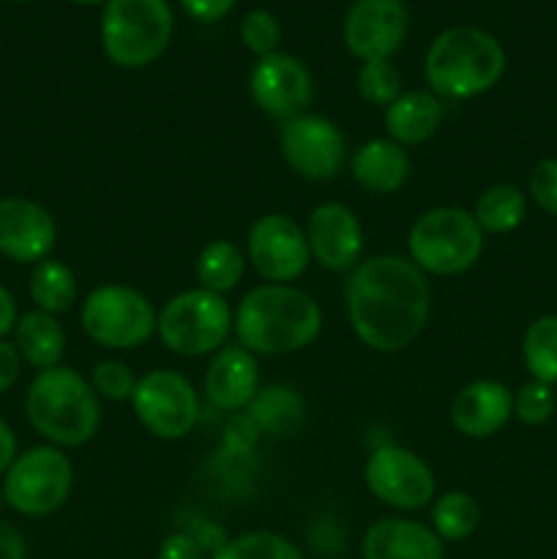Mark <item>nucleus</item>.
<instances>
[{
    "label": "nucleus",
    "instance_id": "f257e3e1",
    "mask_svg": "<svg viewBox=\"0 0 557 559\" xmlns=\"http://www.w3.org/2000/svg\"><path fill=\"white\" fill-rule=\"evenodd\" d=\"M355 336L375 353H402L424 331L431 311L426 273L410 257L377 254L358 262L344 289Z\"/></svg>",
    "mask_w": 557,
    "mask_h": 559
},
{
    "label": "nucleus",
    "instance_id": "f03ea898",
    "mask_svg": "<svg viewBox=\"0 0 557 559\" xmlns=\"http://www.w3.org/2000/svg\"><path fill=\"white\" fill-rule=\"evenodd\" d=\"M233 331L251 355H289L322 331V309L293 284H260L240 298Z\"/></svg>",
    "mask_w": 557,
    "mask_h": 559
},
{
    "label": "nucleus",
    "instance_id": "7ed1b4c3",
    "mask_svg": "<svg viewBox=\"0 0 557 559\" xmlns=\"http://www.w3.org/2000/svg\"><path fill=\"white\" fill-rule=\"evenodd\" d=\"M25 413L47 445L80 448L98 435L102 399L80 371L55 366L33 377L25 396Z\"/></svg>",
    "mask_w": 557,
    "mask_h": 559
},
{
    "label": "nucleus",
    "instance_id": "20e7f679",
    "mask_svg": "<svg viewBox=\"0 0 557 559\" xmlns=\"http://www.w3.org/2000/svg\"><path fill=\"white\" fill-rule=\"evenodd\" d=\"M506 71V49L491 33L473 25L442 31L429 44L424 76L437 98L464 102L491 91Z\"/></svg>",
    "mask_w": 557,
    "mask_h": 559
},
{
    "label": "nucleus",
    "instance_id": "39448f33",
    "mask_svg": "<svg viewBox=\"0 0 557 559\" xmlns=\"http://www.w3.org/2000/svg\"><path fill=\"white\" fill-rule=\"evenodd\" d=\"M167 0H107L102 11V49L120 69H145L173 41Z\"/></svg>",
    "mask_w": 557,
    "mask_h": 559
},
{
    "label": "nucleus",
    "instance_id": "423d86ee",
    "mask_svg": "<svg viewBox=\"0 0 557 559\" xmlns=\"http://www.w3.org/2000/svg\"><path fill=\"white\" fill-rule=\"evenodd\" d=\"M410 262L431 276H459L481 260L484 229L464 207L442 205L415 218L407 235Z\"/></svg>",
    "mask_w": 557,
    "mask_h": 559
},
{
    "label": "nucleus",
    "instance_id": "0eeeda50",
    "mask_svg": "<svg viewBox=\"0 0 557 559\" xmlns=\"http://www.w3.org/2000/svg\"><path fill=\"white\" fill-rule=\"evenodd\" d=\"M235 311L224 295L211 289H186L158 311L156 333L164 347L183 358L218 353L233 333Z\"/></svg>",
    "mask_w": 557,
    "mask_h": 559
},
{
    "label": "nucleus",
    "instance_id": "6e6552de",
    "mask_svg": "<svg viewBox=\"0 0 557 559\" xmlns=\"http://www.w3.org/2000/svg\"><path fill=\"white\" fill-rule=\"evenodd\" d=\"M74 486V467L63 448L36 445L20 453L3 475V502L20 516H52L66 506Z\"/></svg>",
    "mask_w": 557,
    "mask_h": 559
},
{
    "label": "nucleus",
    "instance_id": "1a4fd4ad",
    "mask_svg": "<svg viewBox=\"0 0 557 559\" xmlns=\"http://www.w3.org/2000/svg\"><path fill=\"white\" fill-rule=\"evenodd\" d=\"M158 311L126 284H104L82 300L80 322L87 338L107 349H137L156 333Z\"/></svg>",
    "mask_w": 557,
    "mask_h": 559
},
{
    "label": "nucleus",
    "instance_id": "9d476101",
    "mask_svg": "<svg viewBox=\"0 0 557 559\" xmlns=\"http://www.w3.org/2000/svg\"><path fill=\"white\" fill-rule=\"evenodd\" d=\"M131 407L137 420L158 440H183L200 415L194 385L175 369H153L142 374Z\"/></svg>",
    "mask_w": 557,
    "mask_h": 559
},
{
    "label": "nucleus",
    "instance_id": "9b49d317",
    "mask_svg": "<svg viewBox=\"0 0 557 559\" xmlns=\"http://www.w3.org/2000/svg\"><path fill=\"white\" fill-rule=\"evenodd\" d=\"M282 156L300 178L325 183L342 173L347 162V140L325 115L304 112L284 120L278 129Z\"/></svg>",
    "mask_w": 557,
    "mask_h": 559
},
{
    "label": "nucleus",
    "instance_id": "f8f14e48",
    "mask_svg": "<svg viewBox=\"0 0 557 559\" xmlns=\"http://www.w3.org/2000/svg\"><path fill=\"white\" fill-rule=\"evenodd\" d=\"M366 489L382 506L399 511H420L431 506L437 491L435 473L418 453L402 445H382L369 456L364 469Z\"/></svg>",
    "mask_w": 557,
    "mask_h": 559
},
{
    "label": "nucleus",
    "instance_id": "ddd939ff",
    "mask_svg": "<svg viewBox=\"0 0 557 559\" xmlns=\"http://www.w3.org/2000/svg\"><path fill=\"white\" fill-rule=\"evenodd\" d=\"M246 260L268 284H289L309 267L306 229L284 213L260 216L246 238Z\"/></svg>",
    "mask_w": 557,
    "mask_h": 559
},
{
    "label": "nucleus",
    "instance_id": "4468645a",
    "mask_svg": "<svg viewBox=\"0 0 557 559\" xmlns=\"http://www.w3.org/2000/svg\"><path fill=\"white\" fill-rule=\"evenodd\" d=\"M251 102L276 120L304 115L315 98V80L298 58L287 52H273L260 58L249 74Z\"/></svg>",
    "mask_w": 557,
    "mask_h": 559
},
{
    "label": "nucleus",
    "instance_id": "2eb2a0df",
    "mask_svg": "<svg viewBox=\"0 0 557 559\" xmlns=\"http://www.w3.org/2000/svg\"><path fill=\"white\" fill-rule=\"evenodd\" d=\"M404 0H355L344 16V44L364 63L391 60L407 36Z\"/></svg>",
    "mask_w": 557,
    "mask_h": 559
},
{
    "label": "nucleus",
    "instance_id": "dca6fc26",
    "mask_svg": "<svg viewBox=\"0 0 557 559\" xmlns=\"http://www.w3.org/2000/svg\"><path fill=\"white\" fill-rule=\"evenodd\" d=\"M58 243L55 216L27 197H0V254L20 265L49 260Z\"/></svg>",
    "mask_w": 557,
    "mask_h": 559
},
{
    "label": "nucleus",
    "instance_id": "f3484780",
    "mask_svg": "<svg viewBox=\"0 0 557 559\" xmlns=\"http://www.w3.org/2000/svg\"><path fill=\"white\" fill-rule=\"evenodd\" d=\"M306 240L311 260L333 273L353 271L364 251V229L358 216L342 202H322L311 211Z\"/></svg>",
    "mask_w": 557,
    "mask_h": 559
},
{
    "label": "nucleus",
    "instance_id": "a211bd4d",
    "mask_svg": "<svg viewBox=\"0 0 557 559\" xmlns=\"http://www.w3.org/2000/svg\"><path fill=\"white\" fill-rule=\"evenodd\" d=\"M513 415V393L497 380H473L453 396L451 424L470 440L495 437Z\"/></svg>",
    "mask_w": 557,
    "mask_h": 559
},
{
    "label": "nucleus",
    "instance_id": "6ab92c4d",
    "mask_svg": "<svg viewBox=\"0 0 557 559\" xmlns=\"http://www.w3.org/2000/svg\"><path fill=\"white\" fill-rule=\"evenodd\" d=\"M260 391V366L246 347H222L205 371V396L222 413H240Z\"/></svg>",
    "mask_w": 557,
    "mask_h": 559
},
{
    "label": "nucleus",
    "instance_id": "aec40b11",
    "mask_svg": "<svg viewBox=\"0 0 557 559\" xmlns=\"http://www.w3.org/2000/svg\"><path fill=\"white\" fill-rule=\"evenodd\" d=\"M360 551L364 559H442V540L426 524L388 516L366 530Z\"/></svg>",
    "mask_w": 557,
    "mask_h": 559
},
{
    "label": "nucleus",
    "instance_id": "412c9836",
    "mask_svg": "<svg viewBox=\"0 0 557 559\" xmlns=\"http://www.w3.org/2000/svg\"><path fill=\"white\" fill-rule=\"evenodd\" d=\"M410 153L388 136L364 142L349 158V173L360 189L371 194H393L410 178Z\"/></svg>",
    "mask_w": 557,
    "mask_h": 559
},
{
    "label": "nucleus",
    "instance_id": "4be33fe9",
    "mask_svg": "<svg viewBox=\"0 0 557 559\" xmlns=\"http://www.w3.org/2000/svg\"><path fill=\"white\" fill-rule=\"evenodd\" d=\"M442 123V102L431 91H407L386 107L388 140L402 147L431 140Z\"/></svg>",
    "mask_w": 557,
    "mask_h": 559
},
{
    "label": "nucleus",
    "instance_id": "5701e85b",
    "mask_svg": "<svg viewBox=\"0 0 557 559\" xmlns=\"http://www.w3.org/2000/svg\"><path fill=\"white\" fill-rule=\"evenodd\" d=\"M14 347L33 369L44 371L60 366V358L66 353V333L58 317L38 309L22 314L14 328Z\"/></svg>",
    "mask_w": 557,
    "mask_h": 559
},
{
    "label": "nucleus",
    "instance_id": "b1692460",
    "mask_svg": "<svg viewBox=\"0 0 557 559\" xmlns=\"http://www.w3.org/2000/svg\"><path fill=\"white\" fill-rule=\"evenodd\" d=\"M473 216L478 227L484 229V235H508L528 216V197L511 183L489 186L475 202Z\"/></svg>",
    "mask_w": 557,
    "mask_h": 559
},
{
    "label": "nucleus",
    "instance_id": "393cba45",
    "mask_svg": "<svg viewBox=\"0 0 557 559\" xmlns=\"http://www.w3.org/2000/svg\"><path fill=\"white\" fill-rule=\"evenodd\" d=\"M246 271V257L233 240H211L205 249L200 251L194 262L197 282L202 289H211L216 295H227L229 289H235L244 278Z\"/></svg>",
    "mask_w": 557,
    "mask_h": 559
},
{
    "label": "nucleus",
    "instance_id": "a878e982",
    "mask_svg": "<svg viewBox=\"0 0 557 559\" xmlns=\"http://www.w3.org/2000/svg\"><path fill=\"white\" fill-rule=\"evenodd\" d=\"M31 298L38 311L58 317L76 304V276L66 262L42 260L31 273Z\"/></svg>",
    "mask_w": 557,
    "mask_h": 559
},
{
    "label": "nucleus",
    "instance_id": "bb28decb",
    "mask_svg": "<svg viewBox=\"0 0 557 559\" xmlns=\"http://www.w3.org/2000/svg\"><path fill=\"white\" fill-rule=\"evenodd\" d=\"M249 418L254 420L257 429L271 431V435H289L304 418V402L287 385L260 388L249 404Z\"/></svg>",
    "mask_w": 557,
    "mask_h": 559
},
{
    "label": "nucleus",
    "instance_id": "cd10ccee",
    "mask_svg": "<svg viewBox=\"0 0 557 559\" xmlns=\"http://www.w3.org/2000/svg\"><path fill=\"white\" fill-rule=\"evenodd\" d=\"M478 522L481 508L467 491H446L431 506V530L437 533V538L448 540V544L467 540L478 530Z\"/></svg>",
    "mask_w": 557,
    "mask_h": 559
},
{
    "label": "nucleus",
    "instance_id": "c85d7f7f",
    "mask_svg": "<svg viewBox=\"0 0 557 559\" xmlns=\"http://www.w3.org/2000/svg\"><path fill=\"white\" fill-rule=\"evenodd\" d=\"M522 358L530 377L557 385V314H544L530 322L522 342Z\"/></svg>",
    "mask_w": 557,
    "mask_h": 559
},
{
    "label": "nucleus",
    "instance_id": "c756f323",
    "mask_svg": "<svg viewBox=\"0 0 557 559\" xmlns=\"http://www.w3.org/2000/svg\"><path fill=\"white\" fill-rule=\"evenodd\" d=\"M211 559H306L298 546L271 530L244 533L227 540Z\"/></svg>",
    "mask_w": 557,
    "mask_h": 559
},
{
    "label": "nucleus",
    "instance_id": "7c9ffc66",
    "mask_svg": "<svg viewBox=\"0 0 557 559\" xmlns=\"http://www.w3.org/2000/svg\"><path fill=\"white\" fill-rule=\"evenodd\" d=\"M358 96L375 107H391L402 96V74L391 60H371L358 71Z\"/></svg>",
    "mask_w": 557,
    "mask_h": 559
},
{
    "label": "nucleus",
    "instance_id": "2f4dec72",
    "mask_svg": "<svg viewBox=\"0 0 557 559\" xmlns=\"http://www.w3.org/2000/svg\"><path fill=\"white\" fill-rule=\"evenodd\" d=\"M240 41H244V47L251 55H257V60L268 58V55L278 52V44H282V22L268 9L249 11L240 20Z\"/></svg>",
    "mask_w": 557,
    "mask_h": 559
},
{
    "label": "nucleus",
    "instance_id": "473e14b6",
    "mask_svg": "<svg viewBox=\"0 0 557 559\" xmlns=\"http://www.w3.org/2000/svg\"><path fill=\"white\" fill-rule=\"evenodd\" d=\"M555 388L546 385V382L530 380L513 393V415L522 420L524 426H541L552 418L555 413Z\"/></svg>",
    "mask_w": 557,
    "mask_h": 559
},
{
    "label": "nucleus",
    "instance_id": "72a5a7b5",
    "mask_svg": "<svg viewBox=\"0 0 557 559\" xmlns=\"http://www.w3.org/2000/svg\"><path fill=\"white\" fill-rule=\"evenodd\" d=\"M137 380L140 377H134V371L120 364V360H102V364L93 366L91 374L93 391L98 393V399H107V402H131Z\"/></svg>",
    "mask_w": 557,
    "mask_h": 559
},
{
    "label": "nucleus",
    "instance_id": "f704fd0d",
    "mask_svg": "<svg viewBox=\"0 0 557 559\" xmlns=\"http://www.w3.org/2000/svg\"><path fill=\"white\" fill-rule=\"evenodd\" d=\"M530 197L549 216H557V158H544L533 167L528 180Z\"/></svg>",
    "mask_w": 557,
    "mask_h": 559
},
{
    "label": "nucleus",
    "instance_id": "c9c22d12",
    "mask_svg": "<svg viewBox=\"0 0 557 559\" xmlns=\"http://www.w3.org/2000/svg\"><path fill=\"white\" fill-rule=\"evenodd\" d=\"M158 559H205V549L194 533H173L158 546Z\"/></svg>",
    "mask_w": 557,
    "mask_h": 559
},
{
    "label": "nucleus",
    "instance_id": "e433bc0d",
    "mask_svg": "<svg viewBox=\"0 0 557 559\" xmlns=\"http://www.w3.org/2000/svg\"><path fill=\"white\" fill-rule=\"evenodd\" d=\"M180 9L197 22H218L233 11L235 0H178Z\"/></svg>",
    "mask_w": 557,
    "mask_h": 559
},
{
    "label": "nucleus",
    "instance_id": "4c0bfd02",
    "mask_svg": "<svg viewBox=\"0 0 557 559\" xmlns=\"http://www.w3.org/2000/svg\"><path fill=\"white\" fill-rule=\"evenodd\" d=\"M22 364H25V360H22L20 349L14 347V342H5V338H0V393L11 391V388L16 385Z\"/></svg>",
    "mask_w": 557,
    "mask_h": 559
},
{
    "label": "nucleus",
    "instance_id": "58836bf2",
    "mask_svg": "<svg viewBox=\"0 0 557 559\" xmlns=\"http://www.w3.org/2000/svg\"><path fill=\"white\" fill-rule=\"evenodd\" d=\"M257 424L251 418H233L227 426V445L235 453H246L257 440Z\"/></svg>",
    "mask_w": 557,
    "mask_h": 559
},
{
    "label": "nucleus",
    "instance_id": "ea45409f",
    "mask_svg": "<svg viewBox=\"0 0 557 559\" xmlns=\"http://www.w3.org/2000/svg\"><path fill=\"white\" fill-rule=\"evenodd\" d=\"M0 559H27L25 538L5 522H0Z\"/></svg>",
    "mask_w": 557,
    "mask_h": 559
},
{
    "label": "nucleus",
    "instance_id": "a19ab883",
    "mask_svg": "<svg viewBox=\"0 0 557 559\" xmlns=\"http://www.w3.org/2000/svg\"><path fill=\"white\" fill-rule=\"evenodd\" d=\"M16 322H20V311H16V300L9 289L0 284V338L14 333Z\"/></svg>",
    "mask_w": 557,
    "mask_h": 559
},
{
    "label": "nucleus",
    "instance_id": "79ce46f5",
    "mask_svg": "<svg viewBox=\"0 0 557 559\" xmlns=\"http://www.w3.org/2000/svg\"><path fill=\"white\" fill-rule=\"evenodd\" d=\"M20 456L16 453V435L3 418H0V478L9 473V467L14 464V459Z\"/></svg>",
    "mask_w": 557,
    "mask_h": 559
},
{
    "label": "nucleus",
    "instance_id": "37998d69",
    "mask_svg": "<svg viewBox=\"0 0 557 559\" xmlns=\"http://www.w3.org/2000/svg\"><path fill=\"white\" fill-rule=\"evenodd\" d=\"M71 3H76V5H104L107 0H71Z\"/></svg>",
    "mask_w": 557,
    "mask_h": 559
},
{
    "label": "nucleus",
    "instance_id": "c03bdc74",
    "mask_svg": "<svg viewBox=\"0 0 557 559\" xmlns=\"http://www.w3.org/2000/svg\"><path fill=\"white\" fill-rule=\"evenodd\" d=\"M5 3H27V0H5Z\"/></svg>",
    "mask_w": 557,
    "mask_h": 559
},
{
    "label": "nucleus",
    "instance_id": "a18cd8bd",
    "mask_svg": "<svg viewBox=\"0 0 557 559\" xmlns=\"http://www.w3.org/2000/svg\"><path fill=\"white\" fill-rule=\"evenodd\" d=\"M0 508H3V491H0Z\"/></svg>",
    "mask_w": 557,
    "mask_h": 559
}]
</instances>
